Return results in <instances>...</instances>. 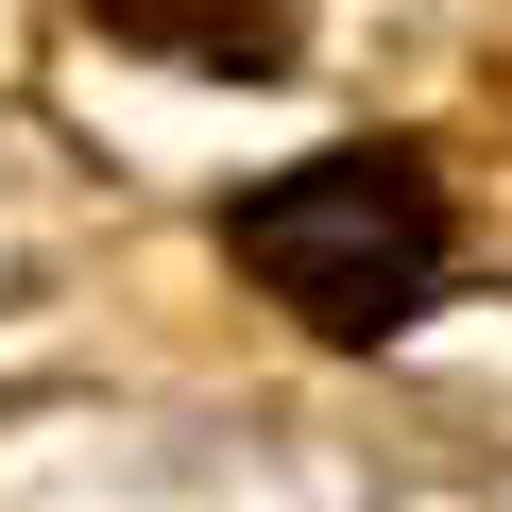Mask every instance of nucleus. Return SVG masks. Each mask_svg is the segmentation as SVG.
Instances as JSON below:
<instances>
[{"instance_id":"nucleus-1","label":"nucleus","mask_w":512,"mask_h":512,"mask_svg":"<svg viewBox=\"0 0 512 512\" xmlns=\"http://www.w3.org/2000/svg\"><path fill=\"white\" fill-rule=\"evenodd\" d=\"M239 274L274 308H308L325 342H393L444 291V188L410 154H308L239 205Z\"/></svg>"},{"instance_id":"nucleus-2","label":"nucleus","mask_w":512,"mask_h":512,"mask_svg":"<svg viewBox=\"0 0 512 512\" xmlns=\"http://www.w3.org/2000/svg\"><path fill=\"white\" fill-rule=\"evenodd\" d=\"M103 35H137V52H205V69H274L291 52V0H86Z\"/></svg>"}]
</instances>
